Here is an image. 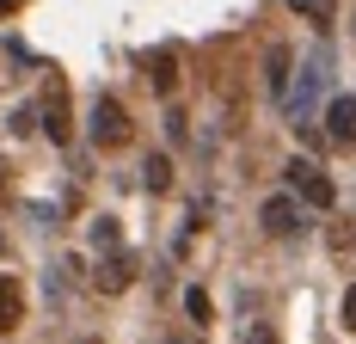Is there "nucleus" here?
<instances>
[{
    "instance_id": "f257e3e1",
    "label": "nucleus",
    "mask_w": 356,
    "mask_h": 344,
    "mask_svg": "<svg viewBox=\"0 0 356 344\" xmlns=\"http://www.w3.org/2000/svg\"><path fill=\"white\" fill-rule=\"evenodd\" d=\"M129 136H136V123H129V111L117 99L92 104V141H99V148H129Z\"/></svg>"
},
{
    "instance_id": "f03ea898",
    "label": "nucleus",
    "mask_w": 356,
    "mask_h": 344,
    "mask_svg": "<svg viewBox=\"0 0 356 344\" xmlns=\"http://www.w3.org/2000/svg\"><path fill=\"white\" fill-rule=\"evenodd\" d=\"M289 185L301 191V203H314V209H332V203H338V185H332L314 160H289Z\"/></svg>"
},
{
    "instance_id": "7ed1b4c3",
    "label": "nucleus",
    "mask_w": 356,
    "mask_h": 344,
    "mask_svg": "<svg viewBox=\"0 0 356 344\" xmlns=\"http://www.w3.org/2000/svg\"><path fill=\"white\" fill-rule=\"evenodd\" d=\"M320 86H325V56H314V62H307V74H301V86H295V93H283V111L295 117V123H307V117H314Z\"/></svg>"
},
{
    "instance_id": "20e7f679",
    "label": "nucleus",
    "mask_w": 356,
    "mask_h": 344,
    "mask_svg": "<svg viewBox=\"0 0 356 344\" xmlns=\"http://www.w3.org/2000/svg\"><path fill=\"white\" fill-rule=\"evenodd\" d=\"M325 141L332 148H356V99L350 93L325 99Z\"/></svg>"
},
{
    "instance_id": "39448f33",
    "label": "nucleus",
    "mask_w": 356,
    "mask_h": 344,
    "mask_svg": "<svg viewBox=\"0 0 356 344\" xmlns=\"http://www.w3.org/2000/svg\"><path fill=\"white\" fill-rule=\"evenodd\" d=\"M43 136L49 141H68L74 123H68V86L62 80H49V93H43Z\"/></svg>"
},
{
    "instance_id": "423d86ee",
    "label": "nucleus",
    "mask_w": 356,
    "mask_h": 344,
    "mask_svg": "<svg viewBox=\"0 0 356 344\" xmlns=\"http://www.w3.org/2000/svg\"><path fill=\"white\" fill-rule=\"evenodd\" d=\"M129 283H136V258L111 246V252H105V265H99V289H105V295H123Z\"/></svg>"
},
{
    "instance_id": "0eeeda50",
    "label": "nucleus",
    "mask_w": 356,
    "mask_h": 344,
    "mask_svg": "<svg viewBox=\"0 0 356 344\" xmlns=\"http://www.w3.org/2000/svg\"><path fill=\"white\" fill-rule=\"evenodd\" d=\"M258 221H264V234H277V240H283V234L301 228V209H295V197H270V203L258 209Z\"/></svg>"
},
{
    "instance_id": "6e6552de",
    "label": "nucleus",
    "mask_w": 356,
    "mask_h": 344,
    "mask_svg": "<svg viewBox=\"0 0 356 344\" xmlns=\"http://www.w3.org/2000/svg\"><path fill=\"white\" fill-rule=\"evenodd\" d=\"M147 80H154L160 99H172L178 93V49H154V56H147Z\"/></svg>"
},
{
    "instance_id": "1a4fd4ad",
    "label": "nucleus",
    "mask_w": 356,
    "mask_h": 344,
    "mask_svg": "<svg viewBox=\"0 0 356 344\" xmlns=\"http://www.w3.org/2000/svg\"><path fill=\"white\" fill-rule=\"evenodd\" d=\"M289 62H295V56H289V43H270V56H264V80H270V93H277V99L289 93Z\"/></svg>"
},
{
    "instance_id": "9d476101",
    "label": "nucleus",
    "mask_w": 356,
    "mask_h": 344,
    "mask_svg": "<svg viewBox=\"0 0 356 344\" xmlns=\"http://www.w3.org/2000/svg\"><path fill=\"white\" fill-rule=\"evenodd\" d=\"M19 320H25V295H19L13 276H0V332H13Z\"/></svg>"
},
{
    "instance_id": "9b49d317",
    "label": "nucleus",
    "mask_w": 356,
    "mask_h": 344,
    "mask_svg": "<svg viewBox=\"0 0 356 344\" xmlns=\"http://www.w3.org/2000/svg\"><path fill=\"white\" fill-rule=\"evenodd\" d=\"M142 185L154 191V197H160V191H172V160H166V154H154V160L142 166Z\"/></svg>"
},
{
    "instance_id": "f8f14e48",
    "label": "nucleus",
    "mask_w": 356,
    "mask_h": 344,
    "mask_svg": "<svg viewBox=\"0 0 356 344\" xmlns=\"http://www.w3.org/2000/svg\"><path fill=\"white\" fill-rule=\"evenodd\" d=\"M289 6H295L301 19H314V25H332V19H338V0H289Z\"/></svg>"
},
{
    "instance_id": "ddd939ff",
    "label": "nucleus",
    "mask_w": 356,
    "mask_h": 344,
    "mask_svg": "<svg viewBox=\"0 0 356 344\" xmlns=\"http://www.w3.org/2000/svg\"><path fill=\"white\" fill-rule=\"evenodd\" d=\"M184 313H191L197 326H209V295H203V289H184Z\"/></svg>"
},
{
    "instance_id": "4468645a",
    "label": "nucleus",
    "mask_w": 356,
    "mask_h": 344,
    "mask_svg": "<svg viewBox=\"0 0 356 344\" xmlns=\"http://www.w3.org/2000/svg\"><path fill=\"white\" fill-rule=\"evenodd\" d=\"M240 344H283V338H277V326H264V320H252L246 332H240Z\"/></svg>"
},
{
    "instance_id": "2eb2a0df",
    "label": "nucleus",
    "mask_w": 356,
    "mask_h": 344,
    "mask_svg": "<svg viewBox=\"0 0 356 344\" xmlns=\"http://www.w3.org/2000/svg\"><path fill=\"white\" fill-rule=\"evenodd\" d=\"M92 246H117V221H111V215H99V221H92Z\"/></svg>"
},
{
    "instance_id": "dca6fc26",
    "label": "nucleus",
    "mask_w": 356,
    "mask_h": 344,
    "mask_svg": "<svg viewBox=\"0 0 356 344\" xmlns=\"http://www.w3.org/2000/svg\"><path fill=\"white\" fill-rule=\"evenodd\" d=\"M344 332H356V283L344 289Z\"/></svg>"
},
{
    "instance_id": "f3484780",
    "label": "nucleus",
    "mask_w": 356,
    "mask_h": 344,
    "mask_svg": "<svg viewBox=\"0 0 356 344\" xmlns=\"http://www.w3.org/2000/svg\"><path fill=\"white\" fill-rule=\"evenodd\" d=\"M6 13H19V0H0V19H6Z\"/></svg>"
},
{
    "instance_id": "a211bd4d",
    "label": "nucleus",
    "mask_w": 356,
    "mask_h": 344,
    "mask_svg": "<svg viewBox=\"0 0 356 344\" xmlns=\"http://www.w3.org/2000/svg\"><path fill=\"white\" fill-rule=\"evenodd\" d=\"M178 344H184V338H178Z\"/></svg>"
}]
</instances>
